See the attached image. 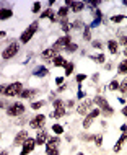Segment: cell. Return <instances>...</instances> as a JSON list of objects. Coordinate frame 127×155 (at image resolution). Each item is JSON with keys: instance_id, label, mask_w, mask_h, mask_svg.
I'll return each mask as SVG.
<instances>
[{"instance_id": "277c9868", "label": "cell", "mask_w": 127, "mask_h": 155, "mask_svg": "<svg viewBox=\"0 0 127 155\" xmlns=\"http://www.w3.org/2000/svg\"><path fill=\"white\" fill-rule=\"evenodd\" d=\"M37 25H39L37 21H33V23L26 28V30L21 33V36H20V43H21V44H26V43H29V41H31V38L34 36V33L37 31Z\"/></svg>"}, {"instance_id": "603a6c76", "label": "cell", "mask_w": 127, "mask_h": 155, "mask_svg": "<svg viewBox=\"0 0 127 155\" xmlns=\"http://www.w3.org/2000/svg\"><path fill=\"white\" fill-rule=\"evenodd\" d=\"M83 8H85V2H72L70 12H73V13H80V12H83Z\"/></svg>"}, {"instance_id": "7402d4cb", "label": "cell", "mask_w": 127, "mask_h": 155, "mask_svg": "<svg viewBox=\"0 0 127 155\" xmlns=\"http://www.w3.org/2000/svg\"><path fill=\"white\" fill-rule=\"evenodd\" d=\"M70 13V8L69 7H59V10H57V16H59V20H67V16H69Z\"/></svg>"}, {"instance_id": "1f68e13d", "label": "cell", "mask_w": 127, "mask_h": 155, "mask_svg": "<svg viewBox=\"0 0 127 155\" xmlns=\"http://www.w3.org/2000/svg\"><path fill=\"white\" fill-rule=\"evenodd\" d=\"M119 87H121V83L117 80H111V83H109V90L111 91H119Z\"/></svg>"}, {"instance_id": "d6a6232c", "label": "cell", "mask_w": 127, "mask_h": 155, "mask_svg": "<svg viewBox=\"0 0 127 155\" xmlns=\"http://www.w3.org/2000/svg\"><path fill=\"white\" fill-rule=\"evenodd\" d=\"M42 106H46V101H44V100H39V101L31 103V108H33V110H41Z\"/></svg>"}, {"instance_id": "cb8c5ba5", "label": "cell", "mask_w": 127, "mask_h": 155, "mask_svg": "<svg viewBox=\"0 0 127 155\" xmlns=\"http://www.w3.org/2000/svg\"><path fill=\"white\" fill-rule=\"evenodd\" d=\"M65 116V108H59V110H54L52 111V114H50V118H54V119H60Z\"/></svg>"}, {"instance_id": "d590c367", "label": "cell", "mask_w": 127, "mask_h": 155, "mask_svg": "<svg viewBox=\"0 0 127 155\" xmlns=\"http://www.w3.org/2000/svg\"><path fill=\"white\" fill-rule=\"evenodd\" d=\"M124 20H125V15H114V16H111L112 23H121V21H124Z\"/></svg>"}, {"instance_id": "44dd1931", "label": "cell", "mask_w": 127, "mask_h": 155, "mask_svg": "<svg viewBox=\"0 0 127 155\" xmlns=\"http://www.w3.org/2000/svg\"><path fill=\"white\" fill-rule=\"evenodd\" d=\"M67 62H69V61H65V57L59 54L57 57H54V61H52V65H54V67H63V69H65Z\"/></svg>"}, {"instance_id": "60d3db41", "label": "cell", "mask_w": 127, "mask_h": 155, "mask_svg": "<svg viewBox=\"0 0 127 155\" xmlns=\"http://www.w3.org/2000/svg\"><path fill=\"white\" fill-rule=\"evenodd\" d=\"M29 121H31V119H28V118H26V116H21V118H16V121H15V123H16V124H18V126H20V124H24V123H29Z\"/></svg>"}, {"instance_id": "52a82bcc", "label": "cell", "mask_w": 127, "mask_h": 155, "mask_svg": "<svg viewBox=\"0 0 127 155\" xmlns=\"http://www.w3.org/2000/svg\"><path fill=\"white\" fill-rule=\"evenodd\" d=\"M20 52V43L18 41H13V43H10L5 48V51H3V54H2V57L3 59H11V57H15L16 54Z\"/></svg>"}, {"instance_id": "8992f818", "label": "cell", "mask_w": 127, "mask_h": 155, "mask_svg": "<svg viewBox=\"0 0 127 155\" xmlns=\"http://www.w3.org/2000/svg\"><path fill=\"white\" fill-rule=\"evenodd\" d=\"M93 106H95V101H93L91 98H85L83 101L77 106V113H78V114H82V116H86L90 111L95 110Z\"/></svg>"}, {"instance_id": "f6af8a7d", "label": "cell", "mask_w": 127, "mask_h": 155, "mask_svg": "<svg viewBox=\"0 0 127 155\" xmlns=\"http://www.w3.org/2000/svg\"><path fill=\"white\" fill-rule=\"evenodd\" d=\"M65 106L69 108V110H72V108H75V100H67V101H65Z\"/></svg>"}, {"instance_id": "74e56055", "label": "cell", "mask_w": 127, "mask_h": 155, "mask_svg": "<svg viewBox=\"0 0 127 155\" xmlns=\"http://www.w3.org/2000/svg\"><path fill=\"white\" fill-rule=\"evenodd\" d=\"M54 110H59V108H63V104H65V101L63 100H60V98H57V100H54Z\"/></svg>"}, {"instance_id": "db71d44e", "label": "cell", "mask_w": 127, "mask_h": 155, "mask_svg": "<svg viewBox=\"0 0 127 155\" xmlns=\"http://www.w3.org/2000/svg\"><path fill=\"white\" fill-rule=\"evenodd\" d=\"M2 155H8V152H7V150H3V152H2Z\"/></svg>"}, {"instance_id": "c3c4849f", "label": "cell", "mask_w": 127, "mask_h": 155, "mask_svg": "<svg viewBox=\"0 0 127 155\" xmlns=\"http://www.w3.org/2000/svg\"><path fill=\"white\" fill-rule=\"evenodd\" d=\"M65 90H67V85H65V83H63V85H60V87L57 88V91H59V93H62V91H65Z\"/></svg>"}, {"instance_id": "6da1fadb", "label": "cell", "mask_w": 127, "mask_h": 155, "mask_svg": "<svg viewBox=\"0 0 127 155\" xmlns=\"http://www.w3.org/2000/svg\"><path fill=\"white\" fill-rule=\"evenodd\" d=\"M93 101H95V104L101 110V114H103V116H106V118H108V116H112V114H114V108L109 106L108 100H106L104 96L96 95L95 98H93Z\"/></svg>"}, {"instance_id": "836d02e7", "label": "cell", "mask_w": 127, "mask_h": 155, "mask_svg": "<svg viewBox=\"0 0 127 155\" xmlns=\"http://www.w3.org/2000/svg\"><path fill=\"white\" fill-rule=\"evenodd\" d=\"M119 91H121V93L122 95H125L127 96V77L124 78V80H122L121 82V87H119Z\"/></svg>"}, {"instance_id": "f546056e", "label": "cell", "mask_w": 127, "mask_h": 155, "mask_svg": "<svg viewBox=\"0 0 127 155\" xmlns=\"http://www.w3.org/2000/svg\"><path fill=\"white\" fill-rule=\"evenodd\" d=\"M73 70H75V64H73V62H67V65H65V77H69Z\"/></svg>"}, {"instance_id": "ba28073f", "label": "cell", "mask_w": 127, "mask_h": 155, "mask_svg": "<svg viewBox=\"0 0 127 155\" xmlns=\"http://www.w3.org/2000/svg\"><path fill=\"white\" fill-rule=\"evenodd\" d=\"M98 116H101V110H99V108H95L93 111H90L86 116H85V119H83L82 126H83L85 129H88V127L91 126V123H93V121H95L96 118H98Z\"/></svg>"}, {"instance_id": "681fc988", "label": "cell", "mask_w": 127, "mask_h": 155, "mask_svg": "<svg viewBox=\"0 0 127 155\" xmlns=\"http://www.w3.org/2000/svg\"><path fill=\"white\" fill-rule=\"evenodd\" d=\"M78 98H85V91L82 88H78Z\"/></svg>"}, {"instance_id": "8fae6325", "label": "cell", "mask_w": 127, "mask_h": 155, "mask_svg": "<svg viewBox=\"0 0 127 155\" xmlns=\"http://www.w3.org/2000/svg\"><path fill=\"white\" fill-rule=\"evenodd\" d=\"M28 139H29V137H28V131H26V129H21V131L15 136L13 145H15V147H18V145H23Z\"/></svg>"}, {"instance_id": "3957f363", "label": "cell", "mask_w": 127, "mask_h": 155, "mask_svg": "<svg viewBox=\"0 0 127 155\" xmlns=\"http://www.w3.org/2000/svg\"><path fill=\"white\" fill-rule=\"evenodd\" d=\"M24 114V104L20 101L10 103L7 108V116H11V118H20V116Z\"/></svg>"}, {"instance_id": "f5cc1de1", "label": "cell", "mask_w": 127, "mask_h": 155, "mask_svg": "<svg viewBox=\"0 0 127 155\" xmlns=\"http://www.w3.org/2000/svg\"><path fill=\"white\" fill-rule=\"evenodd\" d=\"M122 52H124V57H125V59H127V46H125V48H124V51H122Z\"/></svg>"}, {"instance_id": "e0dca14e", "label": "cell", "mask_w": 127, "mask_h": 155, "mask_svg": "<svg viewBox=\"0 0 127 155\" xmlns=\"http://www.w3.org/2000/svg\"><path fill=\"white\" fill-rule=\"evenodd\" d=\"M37 93H39V90H36V88H24V90L20 93V98L29 100V98H33V96H36Z\"/></svg>"}, {"instance_id": "5b68a950", "label": "cell", "mask_w": 127, "mask_h": 155, "mask_svg": "<svg viewBox=\"0 0 127 155\" xmlns=\"http://www.w3.org/2000/svg\"><path fill=\"white\" fill-rule=\"evenodd\" d=\"M59 144H60V137H50L46 144V155H59Z\"/></svg>"}, {"instance_id": "4dcf8cb0", "label": "cell", "mask_w": 127, "mask_h": 155, "mask_svg": "<svg viewBox=\"0 0 127 155\" xmlns=\"http://www.w3.org/2000/svg\"><path fill=\"white\" fill-rule=\"evenodd\" d=\"M91 28L90 26H85V30H83V39L85 41H91Z\"/></svg>"}, {"instance_id": "ffe728a7", "label": "cell", "mask_w": 127, "mask_h": 155, "mask_svg": "<svg viewBox=\"0 0 127 155\" xmlns=\"http://www.w3.org/2000/svg\"><path fill=\"white\" fill-rule=\"evenodd\" d=\"M108 51L111 52L112 56H114V54H117V52H119V43H117L116 39H109L108 41Z\"/></svg>"}, {"instance_id": "f1b7e54d", "label": "cell", "mask_w": 127, "mask_h": 155, "mask_svg": "<svg viewBox=\"0 0 127 155\" xmlns=\"http://www.w3.org/2000/svg\"><path fill=\"white\" fill-rule=\"evenodd\" d=\"M77 51H78V44L77 43H70L65 48V52H69V54H73V52H77Z\"/></svg>"}, {"instance_id": "7bdbcfd3", "label": "cell", "mask_w": 127, "mask_h": 155, "mask_svg": "<svg viewBox=\"0 0 127 155\" xmlns=\"http://www.w3.org/2000/svg\"><path fill=\"white\" fill-rule=\"evenodd\" d=\"M91 46H93L95 49H99V51L103 49V43H101V41H93V43H91Z\"/></svg>"}, {"instance_id": "8d00e7d4", "label": "cell", "mask_w": 127, "mask_h": 155, "mask_svg": "<svg viewBox=\"0 0 127 155\" xmlns=\"http://www.w3.org/2000/svg\"><path fill=\"white\" fill-rule=\"evenodd\" d=\"M82 140H85V142H91V140H95V137H96V134L93 136V134H82Z\"/></svg>"}, {"instance_id": "f907efd6", "label": "cell", "mask_w": 127, "mask_h": 155, "mask_svg": "<svg viewBox=\"0 0 127 155\" xmlns=\"http://www.w3.org/2000/svg\"><path fill=\"white\" fill-rule=\"evenodd\" d=\"M119 131L121 132H127V124H122L121 127H119Z\"/></svg>"}, {"instance_id": "816d5d0a", "label": "cell", "mask_w": 127, "mask_h": 155, "mask_svg": "<svg viewBox=\"0 0 127 155\" xmlns=\"http://www.w3.org/2000/svg\"><path fill=\"white\" fill-rule=\"evenodd\" d=\"M121 113H122V116H125V118H127V106H124V108H122V110H121Z\"/></svg>"}, {"instance_id": "7dc6e473", "label": "cell", "mask_w": 127, "mask_h": 155, "mask_svg": "<svg viewBox=\"0 0 127 155\" xmlns=\"http://www.w3.org/2000/svg\"><path fill=\"white\" fill-rule=\"evenodd\" d=\"M56 83H57L59 87L63 85V77H57V78H56Z\"/></svg>"}, {"instance_id": "ac0fdd59", "label": "cell", "mask_w": 127, "mask_h": 155, "mask_svg": "<svg viewBox=\"0 0 127 155\" xmlns=\"http://www.w3.org/2000/svg\"><path fill=\"white\" fill-rule=\"evenodd\" d=\"M116 36H117V43H119V44H122V46L125 48V46H127V33H125V30H124V28H121V30H117Z\"/></svg>"}, {"instance_id": "bcb514c9", "label": "cell", "mask_w": 127, "mask_h": 155, "mask_svg": "<svg viewBox=\"0 0 127 155\" xmlns=\"http://www.w3.org/2000/svg\"><path fill=\"white\" fill-rule=\"evenodd\" d=\"M91 80H93V82H95V83H96V82H98V80H99V74H98V72H96V74H93V77H91Z\"/></svg>"}, {"instance_id": "7a4b0ae2", "label": "cell", "mask_w": 127, "mask_h": 155, "mask_svg": "<svg viewBox=\"0 0 127 155\" xmlns=\"http://www.w3.org/2000/svg\"><path fill=\"white\" fill-rule=\"evenodd\" d=\"M23 85H21V82H13L10 83V85H3L2 87V93L5 96H20V93L23 91Z\"/></svg>"}, {"instance_id": "7c38bea8", "label": "cell", "mask_w": 127, "mask_h": 155, "mask_svg": "<svg viewBox=\"0 0 127 155\" xmlns=\"http://www.w3.org/2000/svg\"><path fill=\"white\" fill-rule=\"evenodd\" d=\"M49 139H50V137H49V134H47V131H46L44 127L37 131V134H36V144L37 145H46Z\"/></svg>"}, {"instance_id": "b9f144b4", "label": "cell", "mask_w": 127, "mask_h": 155, "mask_svg": "<svg viewBox=\"0 0 127 155\" xmlns=\"http://www.w3.org/2000/svg\"><path fill=\"white\" fill-rule=\"evenodd\" d=\"M95 144L98 145V147H101V145H103V136H101V134H96V137H95Z\"/></svg>"}, {"instance_id": "ab89813d", "label": "cell", "mask_w": 127, "mask_h": 155, "mask_svg": "<svg viewBox=\"0 0 127 155\" xmlns=\"http://www.w3.org/2000/svg\"><path fill=\"white\" fill-rule=\"evenodd\" d=\"M52 131H54V134H57V136H59V134L63 132V127H62L60 124H54L52 126Z\"/></svg>"}, {"instance_id": "ee69618b", "label": "cell", "mask_w": 127, "mask_h": 155, "mask_svg": "<svg viewBox=\"0 0 127 155\" xmlns=\"http://www.w3.org/2000/svg\"><path fill=\"white\" fill-rule=\"evenodd\" d=\"M75 80H77L78 83H82L83 80H86V75H85V74H78L77 77H75Z\"/></svg>"}, {"instance_id": "484cf974", "label": "cell", "mask_w": 127, "mask_h": 155, "mask_svg": "<svg viewBox=\"0 0 127 155\" xmlns=\"http://www.w3.org/2000/svg\"><path fill=\"white\" fill-rule=\"evenodd\" d=\"M72 30H85V25H83V20H75V21L70 23Z\"/></svg>"}, {"instance_id": "d4e9b609", "label": "cell", "mask_w": 127, "mask_h": 155, "mask_svg": "<svg viewBox=\"0 0 127 155\" xmlns=\"http://www.w3.org/2000/svg\"><path fill=\"white\" fill-rule=\"evenodd\" d=\"M11 15H13V12H11L10 8H2V10H0V20H7V18H10Z\"/></svg>"}, {"instance_id": "4316f807", "label": "cell", "mask_w": 127, "mask_h": 155, "mask_svg": "<svg viewBox=\"0 0 127 155\" xmlns=\"http://www.w3.org/2000/svg\"><path fill=\"white\" fill-rule=\"evenodd\" d=\"M59 23H60V30L63 33H69L72 30V26H70V23L67 21V20H59Z\"/></svg>"}, {"instance_id": "30bf717a", "label": "cell", "mask_w": 127, "mask_h": 155, "mask_svg": "<svg viewBox=\"0 0 127 155\" xmlns=\"http://www.w3.org/2000/svg\"><path fill=\"white\" fill-rule=\"evenodd\" d=\"M70 43H72V38H70L69 35H65V36L59 38L56 43H54L52 48H54V49H57V51H60V49H63V51H65V48H67V46H69Z\"/></svg>"}, {"instance_id": "d6986e66", "label": "cell", "mask_w": 127, "mask_h": 155, "mask_svg": "<svg viewBox=\"0 0 127 155\" xmlns=\"http://www.w3.org/2000/svg\"><path fill=\"white\" fill-rule=\"evenodd\" d=\"M127 140V132H122L121 134V137L117 139V142L114 144V147H112V150L114 152H119V150L122 149V145H124V142Z\"/></svg>"}, {"instance_id": "5bb4252c", "label": "cell", "mask_w": 127, "mask_h": 155, "mask_svg": "<svg viewBox=\"0 0 127 155\" xmlns=\"http://www.w3.org/2000/svg\"><path fill=\"white\" fill-rule=\"evenodd\" d=\"M59 56V51L57 49H54V48H47V49H44L41 54V57H42V61H54V57H57Z\"/></svg>"}, {"instance_id": "9c48e42d", "label": "cell", "mask_w": 127, "mask_h": 155, "mask_svg": "<svg viewBox=\"0 0 127 155\" xmlns=\"http://www.w3.org/2000/svg\"><path fill=\"white\" fill-rule=\"evenodd\" d=\"M46 124V114H36L34 118H31V121H29V127L33 129H42Z\"/></svg>"}, {"instance_id": "83f0119b", "label": "cell", "mask_w": 127, "mask_h": 155, "mask_svg": "<svg viewBox=\"0 0 127 155\" xmlns=\"http://www.w3.org/2000/svg\"><path fill=\"white\" fill-rule=\"evenodd\" d=\"M90 59H93L95 62H98V64H104V62H106L104 54H96V56H90Z\"/></svg>"}, {"instance_id": "9f6ffc18", "label": "cell", "mask_w": 127, "mask_h": 155, "mask_svg": "<svg viewBox=\"0 0 127 155\" xmlns=\"http://www.w3.org/2000/svg\"><path fill=\"white\" fill-rule=\"evenodd\" d=\"M124 62H125V65H127V59H125V61H124Z\"/></svg>"}, {"instance_id": "e575fe53", "label": "cell", "mask_w": 127, "mask_h": 155, "mask_svg": "<svg viewBox=\"0 0 127 155\" xmlns=\"http://www.w3.org/2000/svg\"><path fill=\"white\" fill-rule=\"evenodd\" d=\"M117 72L122 74V75H127V65H125V62H121V64L117 65Z\"/></svg>"}, {"instance_id": "11a10c76", "label": "cell", "mask_w": 127, "mask_h": 155, "mask_svg": "<svg viewBox=\"0 0 127 155\" xmlns=\"http://www.w3.org/2000/svg\"><path fill=\"white\" fill-rule=\"evenodd\" d=\"M77 155H85V153H83V152H78V153H77Z\"/></svg>"}, {"instance_id": "9a60e30c", "label": "cell", "mask_w": 127, "mask_h": 155, "mask_svg": "<svg viewBox=\"0 0 127 155\" xmlns=\"http://www.w3.org/2000/svg\"><path fill=\"white\" fill-rule=\"evenodd\" d=\"M56 15H57V12H54L52 8H47V10H44V12L41 13V20L49 18L52 23H56V21H57V16H56Z\"/></svg>"}, {"instance_id": "f35d334b", "label": "cell", "mask_w": 127, "mask_h": 155, "mask_svg": "<svg viewBox=\"0 0 127 155\" xmlns=\"http://www.w3.org/2000/svg\"><path fill=\"white\" fill-rule=\"evenodd\" d=\"M31 12H33V13H39V12H41V2H34V3H33Z\"/></svg>"}, {"instance_id": "2e32d148", "label": "cell", "mask_w": 127, "mask_h": 155, "mask_svg": "<svg viewBox=\"0 0 127 155\" xmlns=\"http://www.w3.org/2000/svg\"><path fill=\"white\" fill-rule=\"evenodd\" d=\"M47 74H49V70H47V67L46 65H37L34 70H33V75L34 77H39V78H42V77H47Z\"/></svg>"}, {"instance_id": "4fadbf2b", "label": "cell", "mask_w": 127, "mask_h": 155, "mask_svg": "<svg viewBox=\"0 0 127 155\" xmlns=\"http://www.w3.org/2000/svg\"><path fill=\"white\" fill-rule=\"evenodd\" d=\"M36 145H37L36 144V139H31V137H29V139L23 144V147H21V153L20 155H28L29 152H33V150H34Z\"/></svg>"}]
</instances>
